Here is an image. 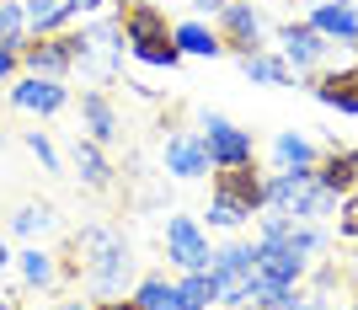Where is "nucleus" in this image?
Listing matches in <instances>:
<instances>
[{
	"mask_svg": "<svg viewBox=\"0 0 358 310\" xmlns=\"http://www.w3.org/2000/svg\"><path fill=\"white\" fill-rule=\"evenodd\" d=\"M353 310H358V295H353Z\"/></svg>",
	"mask_w": 358,
	"mask_h": 310,
	"instance_id": "37",
	"label": "nucleus"
},
{
	"mask_svg": "<svg viewBox=\"0 0 358 310\" xmlns=\"http://www.w3.org/2000/svg\"><path fill=\"white\" fill-rule=\"evenodd\" d=\"M75 64H80V70H86L96 86H107V80L123 70V32H118V16H102V22L80 27Z\"/></svg>",
	"mask_w": 358,
	"mask_h": 310,
	"instance_id": "4",
	"label": "nucleus"
},
{
	"mask_svg": "<svg viewBox=\"0 0 358 310\" xmlns=\"http://www.w3.org/2000/svg\"><path fill=\"white\" fill-rule=\"evenodd\" d=\"M198 139H203V150H209V166H214V171H220V166H252L257 161L252 129H236L224 113H203Z\"/></svg>",
	"mask_w": 358,
	"mask_h": 310,
	"instance_id": "5",
	"label": "nucleus"
},
{
	"mask_svg": "<svg viewBox=\"0 0 358 310\" xmlns=\"http://www.w3.org/2000/svg\"><path fill=\"white\" fill-rule=\"evenodd\" d=\"M305 22H310L327 43H358V0H321Z\"/></svg>",
	"mask_w": 358,
	"mask_h": 310,
	"instance_id": "15",
	"label": "nucleus"
},
{
	"mask_svg": "<svg viewBox=\"0 0 358 310\" xmlns=\"http://www.w3.org/2000/svg\"><path fill=\"white\" fill-rule=\"evenodd\" d=\"M0 310H16V295H6V289H0Z\"/></svg>",
	"mask_w": 358,
	"mask_h": 310,
	"instance_id": "33",
	"label": "nucleus"
},
{
	"mask_svg": "<svg viewBox=\"0 0 358 310\" xmlns=\"http://www.w3.org/2000/svg\"><path fill=\"white\" fill-rule=\"evenodd\" d=\"M75 43L80 32L64 27V32H38L27 48H22V75H48V80H64L75 70Z\"/></svg>",
	"mask_w": 358,
	"mask_h": 310,
	"instance_id": "6",
	"label": "nucleus"
},
{
	"mask_svg": "<svg viewBox=\"0 0 358 310\" xmlns=\"http://www.w3.org/2000/svg\"><path fill=\"white\" fill-rule=\"evenodd\" d=\"M11 262H16V273H22L27 289H54V283H59V262H54V251H43L38 241H32L27 251H16Z\"/></svg>",
	"mask_w": 358,
	"mask_h": 310,
	"instance_id": "19",
	"label": "nucleus"
},
{
	"mask_svg": "<svg viewBox=\"0 0 358 310\" xmlns=\"http://www.w3.org/2000/svg\"><path fill=\"white\" fill-rule=\"evenodd\" d=\"M22 145H27L32 155H38V166H48V171H59V150L48 145V134H43V129H27V134H22Z\"/></svg>",
	"mask_w": 358,
	"mask_h": 310,
	"instance_id": "28",
	"label": "nucleus"
},
{
	"mask_svg": "<svg viewBox=\"0 0 358 310\" xmlns=\"http://www.w3.org/2000/svg\"><path fill=\"white\" fill-rule=\"evenodd\" d=\"M278 54H284L289 70H310L315 75L321 64H327L331 43L310 27V22H284V27H278Z\"/></svg>",
	"mask_w": 358,
	"mask_h": 310,
	"instance_id": "10",
	"label": "nucleus"
},
{
	"mask_svg": "<svg viewBox=\"0 0 358 310\" xmlns=\"http://www.w3.org/2000/svg\"><path fill=\"white\" fill-rule=\"evenodd\" d=\"M16 75H22V54L0 48V80H16Z\"/></svg>",
	"mask_w": 358,
	"mask_h": 310,
	"instance_id": "31",
	"label": "nucleus"
},
{
	"mask_svg": "<svg viewBox=\"0 0 358 310\" xmlns=\"http://www.w3.org/2000/svg\"><path fill=\"white\" fill-rule=\"evenodd\" d=\"M27 43H32V27H27V11H22V0H0V48L22 54Z\"/></svg>",
	"mask_w": 358,
	"mask_h": 310,
	"instance_id": "24",
	"label": "nucleus"
},
{
	"mask_svg": "<svg viewBox=\"0 0 358 310\" xmlns=\"http://www.w3.org/2000/svg\"><path fill=\"white\" fill-rule=\"evenodd\" d=\"M161 241H166V262L182 267V273H203V267H209V257H214L209 236H203V225H198L193 214H171Z\"/></svg>",
	"mask_w": 358,
	"mask_h": 310,
	"instance_id": "7",
	"label": "nucleus"
},
{
	"mask_svg": "<svg viewBox=\"0 0 358 310\" xmlns=\"http://www.w3.org/2000/svg\"><path fill=\"white\" fill-rule=\"evenodd\" d=\"M315 161H321V150H315L305 134L284 129L278 139H273V166H278V171H294V166H315Z\"/></svg>",
	"mask_w": 358,
	"mask_h": 310,
	"instance_id": "22",
	"label": "nucleus"
},
{
	"mask_svg": "<svg viewBox=\"0 0 358 310\" xmlns=\"http://www.w3.org/2000/svg\"><path fill=\"white\" fill-rule=\"evenodd\" d=\"M64 310H91V305H86V300H70V305H64Z\"/></svg>",
	"mask_w": 358,
	"mask_h": 310,
	"instance_id": "34",
	"label": "nucleus"
},
{
	"mask_svg": "<svg viewBox=\"0 0 358 310\" xmlns=\"http://www.w3.org/2000/svg\"><path fill=\"white\" fill-rule=\"evenodd\" d=\"M310 97L321 107H337V113L358 118V64L353 70H315L310 75Z\"/></svg>",
	"mask_w": 358,
	"mask_h": 310,
	"instance_id": "14",
	"label": "nucleus"
},
{
	"mask_svg": "<svg viewBox=\"0 0 358 310\" xmlns=\"http://www.w3.org/2000/svg\"><path fill=\"white\" fill-rule=\"evenodd\" d=\"M161 155H166V171H171L177 182H198L203 171H214L209 150H203V139H198V129H171Z\"/></svg>",
	"mask_w": 358,
	"mask_h": 310,
	"instance_id": "11",
	"label": "nucleus"
},
{
	"mask_svg": "<svg viewBox=\"0 0 358 310\" xmlns=\"http://www.w3.org/2000/svg\"><path fill=\"white\" fill-rule=\"evenodd\" d=\"M337 236H343V241H358V188L337 204Z\"/></svg>",
	"mask_w": 358,
	"mask_h": 310,
	"instance_id": "29",
	"label": "nucleus"
},
{
	"mask_svg": "<svg viewBox=\"0 0 358 310\" xmlns=\"http://www.w3.org/2000/svg\"><path fill=\"white\" fill-rule=\"evenodd\" d=\"M177 300H182V310L220 305V283H214V273H209V267H203V273H182V279H177Z\"/></svg>",
	"mask_w": 358,
	"mask_h": 310,
	"instance_id": "23",
	"label": "nucleus"
},
{
	"mask_svg": "<svg viewBox=\"0 0 358 310\" xmlns=\"http://www.w3.org/2000/svg\"><path fill=\"white\" fill-rule=\"evenodd\" d=\"M230 310H257V305H230Z\"/></svg>",
	"mask_w": 358,
	"mask_h": 310,
	"instance_id": "36",
	"label": "nucleus"
},
{
	"mask_svg": "<svg viewBox=\"0 0 358 310\" xmlns=\"http://www.w3.org/2000/svg\"><path fill=\"white\" fill-rule=\"evenodd\" d=\"M11 107L16 113L54 118V113L70 107V86H64V80H48V75H16L11 80Z\"/></svg>",
	"mask_w": 358,
	"mask_h": 310,
	"instance_id": "9",
	"label": "nucleus"
},
{
	"mask_svg": "<svg viewBox=\"0 0 358 310\" xmlns=\"http://www.w3.org/2000/svg\"><path fill=\"white\" fill-rule=\"evenodd\" d=\"M6 267H11V251H6V236H0V273H6Z\"/></svg>",
	"mask_w": 358,
	"mask_h": 310,
	"instance_id": "32",
	"label": "nucleus"
},
{
	"mask_svg": "<svg viewBox=\"0 0 358 310\" xmlns=\"http://www.w3.org/2000/svg\"><path fill=\"white\" fill-rule=\"evenodd\" d=\"M315 182L327 192H337V198H348V192L358 188V166L348 161V150H327V155L315 161Z\"/></svg>",
	"mask_w": 358,
	"mask_h": 310,
	"instance_id": "20",
	"label": "nucleus"
},
{
	"mask_svg": "<svg viewBox=\"0 0 358 310\" xmlns=\"http://www.w3.org/2000/svg\"><path fill=\"white\" fill-rule=\"evenodd\" d=\"M257 273L268 283H278V289H294V283H305L310 262L294 246H284V241H257Z\"/></svg>",
	"mask_w": 358,
	"mask_h": 310,
	"instance_id": "13",
	"label": "nucleus"
},
{
	"mask_svg": "<svg viewBox=\"0 0 358 310\" xmlns=\"http://www.w3.org/2000/svg\"><path fill=\"white\" fill-rule=\"evenodd\" d=\"M91 283V295H102V300H118L123 289H129V279H134V251H129V241L123 246H113L107 257H96L91 267H80Z\"/></svg>",
	"mask_w": 358,
	"mask_h": 310,
	"instance_id": "12",
	"label": "nucleus"
},
{
	"mask_svg": "<svg viewBox=\"0 0 358 310\" xmlns=\"http://www.w3.org/2000/svg\"><path fill=\"white\" fill-rule=\"evenodd\" d=\"M118 32H123V43H129V54H134L139 64H155V70H177L182 64L177 43H171V22H166L161 6H150V0H123Z\"/></svg>",
	"mask_w": 358,
	"mask_h": 310,
	"instance_id": "2",
	"label": "nucleus"
},
{
	"mask_svg": "<svg viewBox=\"0 0 358 310\" xmlns=\"http://www.w3.org/2000/svg\"><path fill=\"white\" fill-rule=\"evenodd\" d=\"M129 300H134L139 310H182V300H177V283H166V279H139Z\"/></svg>",
	"mask_w": 358,
	"mask_h": 310,
	"instance_id": "26",
	"label": "nucleus"
},
{
	"mask_svg": "<svg viewBox=\"0 0 358 310\" xmlns=\"http://www.w3.org/2000/svg\"><path fill=\"white\" fill-rule=\"evenodd\" d=\"M80 123H86V139H96L107 150L118 139V107H113V97L107 91H86L80 97Z\"/></svg>",
	"mask_w": 358,
	"mask_h": 310,
	"instance_id": "18",
	"label": "nucleus"
},
{
	"mask_svg": "<svg viewBox=\"0 0 358 310\" xmlns=\"http://www.w3.org/2000/svg\"><path fill=\"white\" fill-rule=\"evenodd\" d=\"M48 230H54V209H48V204H22L11 214V236H22L27 246H32V241H43Z\"/></svg>",
	"mask_w": 358,
	"mask_h": 310,
	"instance_id": "25",
	"label": "nucleus"
},
{
	"mask_svg": "<svg viewBox=\"0 0 358 310\" xmlns=\"http://www.w3.org/2000/svg\"><path fill=\"white\" fill-rule=\"evenodd\" d=\"M70 161H75V177L86 182V188H96V192H107V188H113V161H107V150L96 145V139L75 134V145H70Z\"/></svg>",
	"mask_w": 358,
	"mask_h": 310,
	"instance_id": "16",
	"label": "nucleus"
},
{
	"mask_svg": "<svg viewBox=\"0 0 358 310\" xmlns=\"http://www.w3.org/2000/svg\"><path fill=\"white\" fill-rule=\"evenodd\" d=\"M230 6V0H193V11H198V22H220V11Z\"/></svg>",
	"mask_w": 358,
	"mask_h": 310,
	"instance_id": "30",
	"label": "nucleus"
},
{
	"mask_svg": "<svg viewBox=\"0 0 358 310\" xmlns=\"http://www.w3.org/2000/svg\"><path fill=\"white\" fill-rule=\"evenodd\" d=\"M262 192H268V209L273 214H289V220H310L321 225L327 214H337V192H327L315 182V166H294V171H273L262 177Z\"/></svg>",
	"mask_w": 358,
	"mask_h": 310,
	"instance_id": "3",
	"label": "nucleus"
},
{
	"mask_svg": "<svg viewBox=\"0 0 358 310\" xmlns=\"http://www.w3.org/2000/svg\"><path fill=\"white\" fill-rule=\"evenodd\" d=\"M284 310H331V295L321 289V283H310V289H305V283H294V289H289V300H284Z\"/></svg>",
	"mask_w": 358,
	"mask_h": 310,
	"instance_id": "27",
	"label": "nucleus"
},
{
	"mask_svg": "<svg viewBox=\"0 0 358 310\" xmlns=\"http://www.w3.org/2000/svg\"><path fill=\"white\" fill-rule=\"evenodd\" d=\"M118 6H123V0H118Z\"/></svg>",
	"mask_w": 358,
	"mask_h": 310,
	"instance_id": "38",
	"label": "nucleus"
},
{
	"mask_svg": "<svg viewBox=\"0 0 358 310\" xmlns=\"http://www.w3.org/2000/svg\"><path fill=\"white\" fill-rule=\"evenodd\" d=\"M268 209V192H262V171L252 166H220L209 188V230H241L252 225L257 214Z\"/></svg>",
	"mask_w": 358,
	"mask_h": 310,
	"instance_id": "1",
	"label": "nucleus"
},
{
	"mask_svg": "<svg viewBox=\"0 0 358 310\" xmlns=\"http://www.w3.org/2000/svg\"><path fill=\"white\" fill-rule=\"evenodd\" d=\"M241 70H246V80H257V86H294V70L284 64V54H268V48L241 54Z\"/></svg>",
	"mask_w": 358,
	"mask_h": 310,
	"instance_id": "21",
	"label": "nucleus"
},
{
	"mask_svg": "<svg viewBox=\"0 0 358 310\" xmlns=\"http://www.w3.org/2000/svg\"><path fill=\"white\" fill-rule=\"evenodd\" d=\"M348 161H353V166H358V150H348Z\"/></svg>",
	"mask_w": 358,
	"mask_h": 310,
	"instance_id": "35",
	"label": "nucleus"
},
{
	"mask_svg": "<svg viewBox=\"0 0 358 310\" xmlns=\"http://www.w3.org/2000/svg\"><path fill=\"white\" fill-rule=\"evenodd\" d=\"M171 43H177L182 59H220V54H224L220 32H214L209 22H198V16H187V22L171 27Z\"/></svg>",
	"mask_w": 358,
	"mask_h": 310,
	"instance_id": "17",
	"label": "nucleus"
},
{
	"mask_svg": "<svg viewBox=\"0 0 358 310\" xmlns=\"http://www.w3.org/2000/svg\"><path fill=\"white\" fill-rule=\"evenodd\" d=\"M214 32H220L224 54H236V59H241V54L268 48V43H262V32H268V27H262V11H257L252 0H230V6L220 11V27H214Z\"/></svg>",
	"mask_w": 358,
	"mask_h": 310,
	"instance_id": "8",
	"label": "nucleus"
}]
</instances>
